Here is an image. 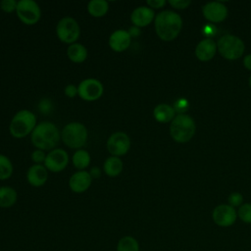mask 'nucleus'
I'll return each instance as SVG.
<instances>
[{
    "mask_svg": "<svg viewBox=\"0 0 251 251\" xmlns=\"http://www.w3.org/2000/svg\"><path fill=\"white\" fill-rule=\"evenodd\" d=\"M117 251H139L136 239L131 236H125L118 242Z\"/></svg>",
    "mask_w": 251,
    "mask_h": 251,
    "instance_id": "25",
    "label": "nucleus"
},
{
    "mask_svg": "<svg viewBox=\"0 0 251 251\" xmlns=\"http://www.w3.org/2000/svg\"><path fill=\"white\" fill-rule=\"evenodd\" d=\"M56 33L61 41L73 44L79 37L80 28L75 19L71 17H65L61 19L57 24Z\"/></svg>",
    "mask_w": 251,
    "mask_h": 251,
    "instance_id": "7",
    "label": "nucleus"
},
{
    "mask_svg": "<svg viewBox=\"0 0 251 251\" xmlns=\"http://www.w3.org/2000/svg\"><path fill=\"white\" fill-rule=\"evenodd\" d=\"M48 177L47 169L42 165H32L26 173V178L29 184L35 187L43 185Z\"/></svg>",
    "mask_w": 251,
    "mask_h": 251,
    "instance_id": "18",
    "label": "nucleus"
},
{
    "mask_svg": "<svg viewBox=\"0 0 251 251\" xmlns=\"http://www.w3.org/2000/svg\"><path fill=\"white\" fill-rule=\"evenodd\" d=\"M175 114L176 112L174 108L168 104H159L154 108L153 111L154 118L160 123H168L173 121Z\"/></svg>",
    "mask_w": 251,
    "mask_h": 251,
    "instance_id": "19",
    "label": "nucleus"
},
{
    "mask_svg": "<svg viewBox=\"0 0 251 251\" xmlns=\"http://www.w3.org/2000/svg\"><path fill=\"white\" fill-rule=\"evenodd\" d=\"M195 129L196 126L194 120L185 114L176 116L170 126L171 136L179 143L189 141L194 135Z\"/></svg>",
    "mask_w": 251,
    "mask_h": 251,
    "instance_id": "3",
    "label": "nucleus"
},
{
    "mask_svg": "<svg viewBox=\"0 0 251 251\" xmlns=\"http://www.w3.org/2000/svg\"><path fill=\"white\" fill-rule=\"evenodd\" d=\"M61 137L68 147L79 149L87 140V129L81 123L73 122L64 126Z\"/></svg>",
    "mask_w": 251,
    "mask_h": 251,
    "instance_id": "5",
    "label": "nucleus"
},
{
    "mask_svg": "<svg viewBox=\"0 0 251 251\" xmlns=\"http://www.w3.org/2000/svg\"><path fill=\"white\" fill-rule=\"evenodd\" d=\"M202 33L206 38H212L217 33V27L213 24H207L202 27Z\"/></svg>",
    "mask_w": 251,
    "mask_h": 251,
    "instance_id": "31",
    "label": "nucleus"
},
{
    "mask_svg": "<svg viewBox=\"0 0 251 251\" xmlns=\"http://www.w3.org/2000/svg\"><path fill=\"white\" fill-rule=\"evenodd\" d=\"M91 181L92 177L88 172L78 171L70 177L69 185L74 192L81 193L89 188Z\"/></svg>",
    "mask_w": 251,
    "mask_h": 251,
    "instance_id": "14",
    "label": "nucleus"
},
{
    "mask_svg": "<svg viewBox=\"0 0 251 251\" xmlns=\"http://www.w3.org/2000/svg\"><path fill=\"white\" fill-rule=\"evenodd\" d=\"M90 163V155L83 149H78L73 155V164L78 170H83L88 167Z\"/></svg>",
    "mask_w": 251,
    "mask_h": 251,
    "instance_id": "24",
    "label": "nucleus"
},
{
    "mask_svg": "<svg viewBox=\"0 0 251 251\" xmlns=\"http://www.w3.org/2000/svg\"><path fill=\"white\" fill-rule=\"evenodd\" d=\"M182 20L180 16L173 11L165 10L155 18V30L157 35L164 41L175 39L180 32Z\"/></svg>",
    "mask_w": 251,
    "mask_h": 251,
    "instance_id": "1",
    "label": "nucleus"
},
{
    "mask_svg": "<svg viewBox=\"0 0 251 251\" xmlns=\"http://www.w3.org/2000/svg\"><path fill=\"white\" fill-rule=\"evenodd\" d=\"M18 2L15 0H2L0 3V7L4 12L11 13L16 10Z\"/></svg>",
    "mask_w": 251,
    "mask_h": 251,
    "instance_id": "29",
    "label": "nucleus"
},
{
    "mask_svg": "<svg viewBox=\"0 0 251 251\" xmlns=\"http://www.w3.org/2000/svg\"><path fill=\"white\" fill-rule=\"evenodd\" d=\"M154 17L155 14L153 9L146 6H139L132 11L130 15V21L135 26L142 27L151 24Z\"/></svg>",
    "mask_w": 251,
    "mask_h": 251,
    "instance_id": "15",
    "label": "nucleus"
},
{
    "mask_svg": "<svg viewBox=\"0 0 251 251\" xmlns=\"http://www.w3.org/2000/svg\"><path fill=\"white\" fill-rule=\"evenodd\" d=\"M147 5L149 6V8H155V9H159L162 8L163 6H165L166 1L165 0H147L146 1Z\"/></svg>",
    "mask_w": 251,
    "mask_h": 251,
    "instance_id": "36",
    "label": "nucleus"
},
{
    "mask_svg": "<svg viewBox=\"0 0 251 251\" xmlns=\"http://www.w3.org/2000/svg\"><path fill=\"white\" fill-rule=\"evenodd\" d=\"M13 174V165L8 157L0 154V179H7Z\"/></svg>",
    "mask_w": 251,
    "mask_h": 251,
    "instance_id": "26",
    "label": "nucleus"
},
{
    "mask_svg": "<svg viewBox=\"0 0 251 251\" xmlns=\"http://www.w3.org/2000/svg\"><path fill=\"white\" fill-rule=\"evenodd\" d=\"M128 33H129L130 37H131V36H136V35H138V34L140 33V29H139L137 26L134 25V26H131V27L129 28Z\"/></svg>",
    "mask_w": 251,
    "mask_h": 251,
    "instance_id": "38",
    "label": "nucleus"
},
{
    "mask_svg": "<svg viewBox=\"0 0 251 251\" xmlns=\"http://www.w3.org/2000/svg\"><path fill=\"white\" fill-rule=\"evenodd\" d=\"M39 110L44 113V114H48L52 111V104L48 99H43L40 101L39 105H38Z\"/></svg>",
    "mask_w": 251,
    "mask_h": 251,
    "instance_id": "34",
    "label": "nucleus"
},
{
    "mask_svg": "<svg viewBox=\"0 0 251 251\" xmlns=\"http://www.w3.org/2000/svg\"><path fill=\"white\" fill-rule=\"evenodd\" d=\"M203 16L211 23L223 22L227 16V9L222 2H209L203 6Z\"/></svg>",
    "mask_w": 251,
    "mask_h": 251,
    "instance_id": "13",
    "label": "nucleus"
},
{
    "mask_svg": "<svg viewBox=\"0 0 251 251\" xmlns=\"http://www.w3.org/2000/svg\"><path fill=\"white\" fill-rule=\"evenodd\" d=\"M227 201L231 207H236L242 203L243 197L239 192H232L231 194H229Z\"/></svg>",
    "mask_w": 251,
    "mask_h": 251,
    "instance_id": "30",
    "label": "nucleus"
},
{
    "mask_svg": "<svg viewBox=\"0 0 251 251\" xmlns=\"http://www.w3.org/2000/svg\"><path fill=\"white\" fill-rule=\"evenodd\" d=\"M100 170L98 169V168H96V167H94V168H92L91 169V171H90V176H91V177L93 176V177H97V176H100Z\"/></svg>",
    "mask_w": 251,
    "mask_h": 251,
    "instance_id": "39",
    "label": "nucleus"
},
{
    "mask_svg": "<svg viewBox=\"0 0 251 251\" xmlns=\"http://www.w3.org/2000/svg\"><path fill=\"white\" fill-rule=\"evenodd\" d=\"M217 48L220 54L227 60H235L242 56L244 52L243 41L232 34L223 35L217 43Z\"/></svg>",
    "mask_w": 251,
    "mask_h": 251,
    "instance_id": "6",
    "label": "nucleus"
},
{
    "mask_svg": "<svg viewBox=\"0 0 251 251\" xmlns=\"http://www.w3.org/2000/svg\"><path fill=\"white\" fill-rule=\"evenodd\" d=\"M69 163V155L67 151L61 148L51 150L45 158L44 165L47 170L52 173L63 171Z\"/></svg>",
    "mask_w": 251,
    "mask_h": 251,
    "instance_id": "11",
    "label": "nucleus"
},
{
    "mask_svg": "<svg viewBox=\"0 0 251 251\" xmlns=\"http://www.w3.org/2000/svg\"><path fill=\"white\" fill-rule=\"evenodd\" d=\"M65 94L70 98L75 97L77 94V87H75L74 84H68L65 87Z\"/></svg>",
    "mask_w": 251,
    "mask_h": 251,
    "instance_id": "35",
    "label": "nucleus"
},
{
    "mask_svg": "<svg viewBox=\"0 0 251 251\" xmlns=\"http://www.w3.org/2000/svg\"><path fill=\"white\" fill-rule=\"evenodd\" d=\"M243 65H244V67H245L247 70L251 71V54H248V55H246V56L244 57V59H243Z\"/></svg>",
    "mask_w": 251,
    "mask_h": 251,
    "instance_id": "37",
    "label": "nucleus"
},
{
    "mask_svg": "<svg viewBox=\"0 0 251 251\" xmlns=\"http://www.w3.org/2000/svg\"><path fill=\"white\" fill-rule=\"evenodd\" d=\"M169 3L176 9H185L187 6L190 5V1L189 0H170Z\"/></svg>",
    "mask_w": 251,
    "mask_h": 251,
    "instance_id": "33",
    "label": "nucleus"
},
{
    "mask_svg": "<svg viewBox=\"0 0 251 251\" xmlns=\"http://www.w3.org/2000/svg\"><path fill=\"white\" fill-rule=\"evenodd\" d=\"M109 10V3L106 0H91L87 4L88 13L95 18H101Z\"/></svg>",
    "mask_w": 251,
    "mask_h": 251,
    "instance_id": "22",
    "label": "nucleus"
},
{
    "mask_svg": "<svg viewBox=\"0 0 251 251\" xmlns=\"http://www.w3.org/2000/svg\"><path fill=\"white\" fill-rule=\"evenodd\" d=\"M130 35L127 30L117 29L109 37V45L112 50L122 52L128 48L130 44Z\"/></svg>",
    "mask_w": 251,
    "mask_h": 251,
    "instance_id": "16",
    "label": "nucleus"
},
{
    "mask_svg": "<svg viewBox=\"0 0 251 251\" xmlns=\"http://www.w3.org/2000/svg\"><path fill=\"white\" fill-rule=\"evenodd\" d=\"M30 139L32 144L40 150H50L57 146L60 140L58 127L51 122H42L34 127Z\"/></svg>",
    "mask_w": 251,
    "mask_h": 251,
    "instance_id": "2",
    "label": "nucleus"
},
{
    "mask_svg": "<svg viewBox=\"0 0 251 251\" xmlns=\"http://www.w3.org/2000/svg\"><path fill=\"white\" fill-rule=\"evenodd\" d=\"M36 126L35 115L27 110L19 111L12 119L9 130L16 138H23L31 133Z\"/></svg>",
    "mask_w": 251,
    "mask_h": 251,
    "instance_id": "4",
    "label": "nucleus"
},
{
    "mask_svg": "<svg viewBox=\"0 0 251 251\" xmlns=\"http://www.w3.org/2000/svg\"><path fill=\"white\" fill-rule=\"evenodd\" d=\"M123 168H124L123 161L119 157H116V156H112V157H109L108 159H106V161L104 162V166H103L104 172L109 176H119L122 173Z\"/></svg>",
    "mask_w": 251,
    "mask_h": 251,
    "instance_id": "21",
    "label": "nucleus"
},
{
    "mask_svg": "<svg viewBox=\"0 0 251 251\" xmlns=\"http://www.w3.org/2000/svg\"><path fill=\"white\" fill-rule=\"evenodd\" d=\"M16 12L18 18L27 25H32L36 24L39 21L41 15L38 4L33 0L18 1Z\"/></svg>",
    "mask_w": 251,
    "mask_h": 251,
    "instance_id": "8",
    "label": "nucleus"
},
{
    "mask_svg": "<svg viewBox=\"0 0 251 251\" xmlns=\"http://www.w3.org/2000/svg\"><path fill=\"white\" fill-rule=\"evenodd\" d=\"M103 94V85L96 78H86L77 86V95L85 101H94Z\"/></svg>",
    "mask_w": 251,
    "mask_h": 251,
    "instance_id": "9",
    "label": "nucleus"
},
{
    "mask_svg": "<svg viewBox=\"0 0 251 251\" xmlns=\"http://www.w3.org/2000/svg\"><path fill=\"white\" fill-rule=\"evenodd\" d=\"M17 201V192L10 186L0 187V207L9 208Z\"/></svg>",
    "mask_w": 251,
    "mask_h": 251,
    "instance_id": "23",
    "label": "nucleus"
},
{
    "mask_svg": "<svg viewBox=\"0 0 251 251\" xmlns=\"http://www.w3.org/2000/svg\"><path fill=\"white\" fill-rule=\"evenodd\" d=\"M236 212L233 207L227 204H222L217 206L212 214L213 220L216 225L220 226H230L236 220Z\"/></svg>",
    "mask_w": 251,
    "mask_h": 251,
    "instance_id": "12",
    "label": "nucleus"
},
{
    "mask_svg": "<svg viewBox=\"0 0 251 251\" xmlns=\"http://www.w3.org/2000/svg\"><path fill=\"white\" fill-rule=\"evenodd\" d=\"M67 55L74 63H82L87 57L86 48L79 43H73L68 47Z\"/></svg>",
    "mask_w": 251,
    "mask_h": 251,
    "instance_id": "20",
    "label": "nucleus"
},
{
    "mask_svg": "<svg viewBox=\"0 0 251 251\" xmlns=\"http://www.w3.org/2000/svg\"><path fill=\"white\" fill-rule=\"evenodd\" d=\"M45 158H46V155L44 154V151L43 150H40V149H37V150H34L31 154V160L40 165V163L44 162L45 161Z\"/></svg>",
    "mask_w": 251,
    "mask_h": 251,
    "instance_id": "32",
    "label": "nucleus"
},
{
    "mask_svg": "<svg viewBox=\"0 0 251 251\" xmlns=\"http://www.w3.org/2000/svg\"><path fill=\"white\" fill-rule=\"evenodd\" d=\"M238 217L246 224H251V203H245L239 207Z\"/></svg>",
    "mask_w": 251,
    "mask_h": 251,
    "instance_id": "27",
    "label": "nucleus"
},
{
    "mask_svg": "<svg viewBox=\"0 0 251 251\" xmlns=\"http://www.w3.org/2000/svg\"><path fill=\"white\" fill-rule=\"evenodd\" d=\"M174 110L175 112L178 113V115L180 114H183L184 112H186L189 108V103H188V100H186L185 98H179L177 99L175 104H174Z\"/></svg>",
    "mask_w": 251,
    "mask_h": 251,
    "instance_id": "28",
    "label": "nucleus"
},
{
    "mask_svg": "<svg viewBox=\"0 0 251 251\" xmlns=\"http://www.w3.org/2000/svg\"><path fill=\"white\" fill-rule=\"evenodd\" d=\"M130 147V140L126 133L117 131L110 135L107 140V149L113 156H123L127 153Z\"/></svg>",
    "mask_w": 251,
    "mask_h": 251,
    "instance_id": "10",
    "label": "nucleus"
},
{
    "mask_svg": "<svg viewBox=\"0 0 251 251\" xmlns=\"http://www.w3.org/2000/svg\"><path fill=\"white\" fill-rule=\"evenodd\" d=\"M249 85H250V87H251V75H250V78H249Z\"/></svg>",
    "mask_w": 251,
    "mask_h": 251,
    "instance_id": "40",
    "label": "nucleus"
},
{
    "mask_svg": "<svg viewBox=\"0 0 251 251\" xmlns=\"http://www.w3.org/2000/svg\"><path fill=\"white\" fill-rule=\"evenodd\" d=\"M216 50V42L212 38H205L197 44L195 48V55L200 61L206 62L211 60L215 56Z\"/></svg>",
    "mask_w": 251,
    "mask_h": 251,
    "instance_id": "17",
    "label": "nucleus"
}]
</instances>
